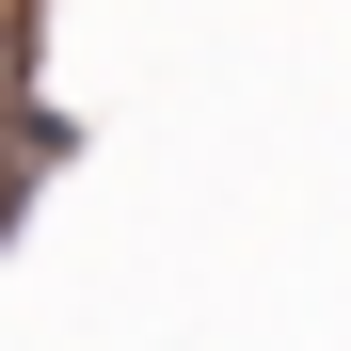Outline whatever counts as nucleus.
<instances>
[{
    "instance_id": "obj_1",
    "label": "nucleus",
    "mask_w": 351,
    "mask_h": 351,
    "mask_svg": "<svg viewBox=\"0 0 351 351\" xmlns=\"http://www.w3.org/2000/svg\"><path fill=\"white\" fill-rule=\"evenodd\" d=\"M80 144H96V128H80L64 96H0V240H16V223L48 208V176H64Z\"/></svg>"
}]
</instances>
